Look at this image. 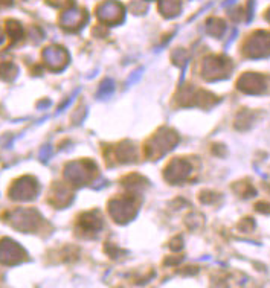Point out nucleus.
I'll use <instances>...</instances> for the list:
<instances>
[{"instance_id": "1", "label": "nucleus", "mask_w": 270, "mask_h": 288, "mask_svg": "<svg viewBox=\"0 0 270 288\" xmlns=\"http://www.w3.org/2000/svg\"><path fill=\"white\" fill-rule=\"evenodd\" d=\"M179 143V136L170 130V128H162L153 139L147 143V157L151 160H156L159 157H164L167 153L174 150V147Z\"/></svg>"}, {"instance_id": "2", "label": "nucleus", "mask_w": 270, "mask_h": 288, "mask_svg": "<svg viewBox=\"0 0 270 288\" xmlns=\"http://www.w3.org/2000/svg\"><path fill=\"white\" fill-rule=\"evenodd\" d=\"M7 221L19 232H37L41 226L43 217L35 209H16L7 215Z\"/></svg>"}, {"instance_id": "3", "label": "nucleus", "mask_w": 270, "mask_h": 288, "mask_svg": "<svg viewBox=\"0 0 270 288\" xmlns=\"http://www.w3.org/2000/svg\"><path fill=\"white\" fill-rule=\"evenodd\" d=\"M96 172V165L90 160L69 162L64 166V179L74 186L87 185Z\"/></svg>"}, {"instance_id": "4", "label": "nucleus", "mask_w": 270, "mask_h": 288, "mask_svg": "<svg viewBox=\"0 0 270 288\" xmlns=\"http://www.w3.org/2000/svg\"><path fill=\"white\" fill-rule=\"evenodd\" d=\"M109 212L110 217L118 223V224H127L131 220H134L138 213V204L133 197H121V198H113L109 203Z\"/></svg>"}, {"instance_id": "5", "label": "nucleus", "mask_w": 270, "mask_h": 288, "mask_svg": "<svg viewBox=\"0 0 270 288\" xmlns=\"http://www.w3.org/2000/svg\"><path fill=\"white\" fill-rule=\"evenodd\" d=\"M40 192V183L32 176H23L14 182L10 189V198L14 201H31Z\"/></svg>"}, {"instance_id": "6", "label": "nucleus", "mask_w": 270, "mask_h": 288, "mask_svg": "<svg viewBox=\"0 0 270 288\" xmlns=\"http://www.w3.org/2000/svg\"><path fill=\"white\" fill-rule=\"evenodd\" d=\"M26 258H28L26 250L17 241L11 238L0 240V264L13 267L25 262Z\"/></svg>"}, {"instance_id": "7", "label": "nucleus", "mask_w": 270, "mask_h": 288, "mask_svg": "<svg viewBox=\"0 0 270 288\" xmlns=\"http://www.w3.org/2000/svg\"><path fill=\"white\" fill-rule=\"evenodd\" d=\"M98 20L105 26H116L124 22L125 10L116 0H105L96 10Z\"/></svg>"}, {"instance_id": "8", "label": "nucleus", "mask_w": 270, "mask_h": 288, "mask_svg": "<svg viewBox=\"0 0 270 288\" xmlns=\"http://www.w3.org/2000/svg\"><path fill=\"white\" fill-rule=\"evenodd\" d=\"M43 63L44 66L50 70V72H61L66 69V66L69 64L71 56L68 53V50L61 46H49L43 50Z\"/></svg>"}, {"instance_id": "9", "label": "nucleus", "mask_w": 270, "mask_h": 288, "mask_svg": "<svg viewBox=\"0 0 270 288\" xmlns=\"http://www.w3.org/2000/svg\"><path fill=\"white\" fill-rule=\"evenodd\" d=\"M231 70V64L223 56H208L201 66V75L208 81H217L226 78Z\"/></svg>"}, {"instance_id": "10", "label": "nucleus", "mask_w": 270, "mask_h": 288, "mask_svg": "<svg viewBox=\"0 0 270 288\" xmlns=\"http://www.w3.org/2000/svg\"><path fill=\"white\" fill-rule=\"evenodd\" d=\"M244 55L249 58H262L270 55V35L267 32H255L244 44Z\"/></svg>"}, {"instance_id": "11", "label": "nucleus", "mask_w": 270, "mask_h": 288, "mask_svg": "<svg viewBox=\"0 0 270 288\" xmlns=\"http://www.w3.org/2000/svg\"><path fill=\"white\" fill-rule=\"evenodd\" d=\"M191 171H192V166L188 160L176 159L170 162L168 166L165 168V180L174 185L182 183L191 176Z\"/></svg>"}, {"instance_id": "12", "label": "nucleus", "mask_w": 270, "mask_h": 288, "mask_svg": "<svg viewBox=\"0 0 270 288\" xmlns=\"http://www.w3.org/2000/svg\"><path fill=\"white\" fill-rule=\"evenodd\" d=\"M89 20V16L86 14V11L80 10V8H69L63 13L60 22H61V28H64L66 31H77L81 29Z\"/></svg>"}, {"instance_id": "13", "label": "nucleus", "mask_w": 270, "mask_h": 288, "mask_svg": "<svg viewBox=\"0 0 270 288\" xmlns=\"http://www.w3.org/2000/svg\"><path fill=\"white\" fill-rule=\"evenodd\" d=\"M238 90L247 95H259L265 90V81L261 75L256 74H244L237 81Z\"/></svg>"}, {"instance_id": "14", "label": "nucleus", "mask_w": 270, "mask_h": 288, "mask_svg": "<svg viewBox=\"0 0 270 288\" xmlns=\"http://www.w3.org/2000/svg\"><path fill=\"white\" fill-rule=\"evenodd\" d=\"M78 224H80V227L84 230V232H89V234L98 232V230H101V227H102L101 213H99L98 210L84 212V213L80 217Z\"/></svg>"}, {"instance_id": "15", "label": "nucleus", "mask_w": 270, "mask_h": 288, "mask_svg": "<svg viewBox=\"0 0 270 288\" xmlns=\"http://www.w3.org/2000/svg\"><path fill=\"white\" fill-rule=\"evenodd\" d=\"M74 201V195L71 194V191L61 185H55L49 195V203L55 207H66Z\"/></svg>"}, {"instance_id": "16", "label": "nucleus", "mask_w": 270, "mask_h": 288, "mask_svg": "<svg viewBox=\"0 0 270 288\" xmlns=\"http://www.w3.org/2000/svg\"><path fill=\"white\" fill-rule=\"evenodd\" d=\"M115 154H116V159L121 162V163H131L136 160L138 154H136V147L125 140L122 143H119L116 148H115Z\"/></svg>"}, {"instance_id": "17", "label": "nucleus", "mask_w": 270, "mask_h": 288, "mask_svg": "<svg viewBox=\"0 0 270 288\" xmlns=\"http://www.w3.org/2000/svg\"><path fill=\"white\" fill-rule=\"evenodd\" d=\"M159 11L167 19L177 17L182 11V0H160Z\"/></svg>"}, {"instance_id": "18", "label": "nucleus", "mask_w": 270, "mask_h": 288, "mask_svg": "<svg viewBox=\"0 0 270 288\" xmlns=\"http://www.w3.org/2000/svg\"><path fill=\"white\" fill-rule=\"evenodd\" d=\"M19 74V67L14 63H0V78L4 81H14Z\"/></svg>"}, {"instance_id": "19", "label": "nucleus", "mask_w": 270, "mask_h": 288, "mask_svg": "<svg viewBox=\"0 0 270 288\" xmlns=\"http://www.w3.org/2000/svg\"><path fill=\"white\" fill-rule=\"evenodd\" d=\"M208 34L211 35V37H215V38H219V37H222L223 35V32H225V29H226V25H225V22L223 20H220V19H211V20H208Z\"/></svg>"}, {"instance_id": "20", "label": "nucleus", "mask_w": 270, "mask_h": 288, "mask_svg": "<svg viewBox=\"0 0 270 288\" xmlns=\"http://www.w3.org/2000/svg\"><path fill=\"white\" fill-rule=\"evenodd\" d=\"M7 34L13 38V40H20L23 35H25V29H23V26L19 23V22H16V20H8L7 22Z\"/></svg>"}, {"instance_id": "21", "label": "nucleus", "mask_w": 270, "mask_h": 288, "mask_svg": "<svg viewBox=\"0 0 270 288\" xmlns=\"http://www.w3.org/2000/svg\"><path fill=\"white\" fill-rule=\"evenodd\" d=\"M147 185V180L141 176H130L125 179V188L138 191L139 188H144Z\"/></svg>"}, {"instance_id": "22", "label": "nucleus", "mask_w": 270, "mask_h": 288, "mask_svg": "<svg viewBox=\"0 0 270 288\" xmlns=\"http://www.w3.org/2000/svg\"><path fill=\"white\" fill-rule=\"evenodd\" d=\"M171 58H173L174 64L179 67H185L188 64V53L183 49H176L171 55Z\"/></svg>"}, {"instance_id": "23", "label": "nucleus", "mask_w": 270, "mask_h": 288, "mask_svg": "<svg viewBox=\"0 0 270 288\" xmlns=\"http://www.w3.org/2000/svg\"><path fill=\"white\" fill-rule=\"evenodd\" d=\"M113 93V81L112 80H104L101 87H99V92H98V96L99 98H107Z\"/></svg>"}, {"instance_id": "24", "label": "nucleus", "mask_w": 270, "mask_h": 288, "mask_svg": "<svg viewBox=\"0 0 270 288\" xmlns=\"http://www.w3.org/2000/svg\"><path fill=\"white\" fill-rule=\"evenodd\" d=\"M49 156H50V147L49 145H44L41 150H40V159H41V162H47V159H49Z\"/></svg>"}, {"instance_id": "25", "label": "nucleus", "mask_w": 270, "mask_h": 288, "mask_svg": "<svg viewBox=\"0 0 270 288\" xmlns=\"http://www.w3.org/2000/svg\"><path fill=\"white\" fill-rule=\"evenodd\" d=\"M171 249H173L174 252H179V250L182 249V238H177L174 243H171Z\"/></svg>"}, {"instance_id": "26", "label": "nucleus", "mask_w": 270, "mask_h": 288, "mask_svg": "<svg viewBox=\"0 0 270 288\" xmlns=\"http://www.w3.org/2000/svg\"><path fill=\"white\" fill-rule=\"evenodd\" d=\"M14 0H0V7H13Z\"/></svg>"}, {"instance_id": "27", "label": "nucleus", "mask_w": 270, "mask_h": 288, "mask_svg": "<svg viewBox=\"0 0 270 288\" xmlns=\"http://www.w3.org/2000/svg\"><path fill=\"white\" fill-rule=\"evenodd\" d=\"M50 102L49 101H44V102H41V104H38V108H44V107H47Z\"/></svg>"}, {"instance_id": "28", "label": "nucleus", "mask_w": 270, "mask_h": 288, "mask_svg": "<svg viewBox=\"0 0 270 288\" xmlns=\"http://www.w3.org/2000/svg\"><path fill=\"white\" fill-rule=\"evenodd\" d=\"M267 20L270 22V10H268V13H267Z\"/></svg>"}]
</instances>
